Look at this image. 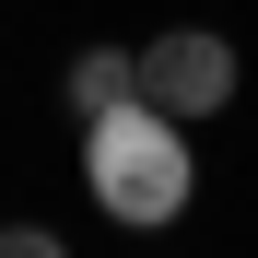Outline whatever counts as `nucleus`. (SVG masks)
I'll list each match as a JSON object with an SVG mask.
<instances>
[{
  "label": "nucleus",
  "mask_w": 258,
  "mask_h": 258,
  "mask_svg": "<svg viewBox=\"0 0 258 258\" xmlns=\"http://www.w3.org/2000/svg\"><path fill=\"white\" fill-rule=\"evenodd\" d=\"M82 188H94V211H106L117 235H164V223L188 211V188H200L188 117H164L153 94L94 106V117H82Z\"/></svg>",
  "instance_id": "nucleus-1"
},
{
  "label": "nucleus",
  "mask_w": 258,
  "mask_h": 258,
  "mask_svg": "<svg viewBox=\"0 0 258 258\" xmlns=\"http://www.w3.org/2000/svg\"><path fill=\"white\" fill-rule=\"evenodd\" d=\"M235 82H246V59H235V35H211V24H164L153 47H141V94L164 106V117H223L235 106Z\"/></svg>",
  "instance_id": "nucleus-2"
},
{
  "label": "nucleus",
  "mask_w": 258,
  "mask_h": 258,
  "mask_svg": "<svg viewBox=\"0 0 258 258\" xmlns=\"http://www.w3.org/2000/svg\"><path fill=\"white\" fill-rule=\"evenodd\" d=\"M129 94H141V59H129V47H82L71 59V106L82 117H94V106H129Z\"/></svg>",
  "instance_id": "nucleus-3"
},
{
  "label": "nucleus",
  "mask_w": 258,
  "mask_h": 258,
  "mask_svg": "<svg viewBox=\"0 0 258 258\" xmlns=\"http://www.w3.org/2000/svg\"><path fill=\"white\" fill-rule=\"evenodd\" d=\"M0 258H59V235L47 223H0Z\"/></svg>",
  "instance_id": "nucleus-4"
}]
</instances>
